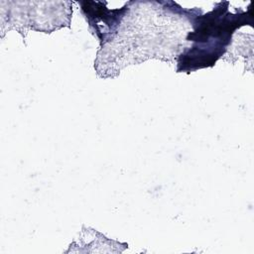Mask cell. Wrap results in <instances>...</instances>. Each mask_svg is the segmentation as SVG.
Masks as SVG:
<instances>
[{"mask_svg": "<svg viewBox=\"0 0 254 254\" xmlns=\"http://www.w3.org/2000/svg\"><path fill=\"white\" fill-rule=\"evenodd\" d=\"M228 5L229 2H220L207 14L194 17V30L187 37L192 45L179 56L178 72L212 66L225 53L234 31L246 24L248 15L246 12L230 13Z\"/></svg>", "mask_w": 254, "mask_h": 254, "instance_id": "obj_1", "label": "cell"}, {"mask_svg": "<svg viewBox=\"0 0 254 254\" xmlns=\"http://www.w3.org/2000/svg\"><path fill=\"white\" fill-rule=\"evenodd\" d=\"M105 2L84 1L79 2L81 11L99 38L101 45L106 44L114 39L117 34L118 26H120L126 11H128V3L120 9L109 10L103 6Z\"/></svg>", "mask_w": 254, "mask_h": 254, "instance_id": "obj_2", "label": "cell"}]
</instances>
